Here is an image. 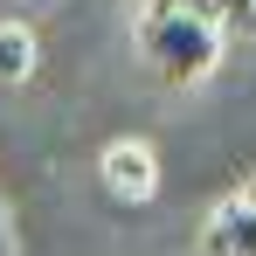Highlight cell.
I'll list each match as a JSON object with an SVG mask.
<instances>
[{"label": "cell", "mask_w": 256, "mask_h": 256, "mask_svg": "<svg viewBox=\"0 0 256 256\" xmlns=\"http://www.w3.org/2000/svg\"><path fill=\"white\" fill-rule=\"evenodd\" d=\"M138 56L160 84H201L214 62H222V28L194 7H146L138 21Z\"/></svg>", "instance_id": "1"}, {"label": "cell", "mask_w": 256, "mask_h": 256, "mask_svg": "<svg viewBox=\"0 0 256 256\" xmlns=\"http://www.w3.org/2000/svg\"><path fill=\"white\" fill-rule=\"evenodd\" d=\"M97 173H104V187H111L118 201H152V187H160V166H152V152H146L138 138H118V146L97 160Z\"/></svg>", "instance_id": "2"}, {"label": "cell", "mask_w": 256, "mask_h": 256, "mask_svg": "<svg viewBox=\"0 0 256 256\" xmlns=\"http://www.w3.org/2000/svg\"><path fill=\"white\" fill-rule=\"evenodd\" d=\"M201 250L208 256H256V201L250 194H236V201H222V208L208 214Z\"/></svg>", "instance_id": "3"}, {"label": "cell", "mask_w": 256, "mask_h": 256, "mask_svg": "<svg viewBox=\"0 0 256 256\" xmlns=\"http://www.w3.org/2000/svg\"><path fill=\"white\" fill-rule=\"evenodd\" d=\"M35 70V35L21 21H0V84H21Z\"/></svg>", "instance_id": "4"}, {"label": "cell", "mask_w": 256, "mask_h": 256, "mask_svg": "<svg viewBox=\"0 0 256 256\" xmlns=\"http://www.w3.org/2000/svg\"><path fill=\"white\" fill-rule=\"evenodd\" d=\"M201 14L222 35H256V0H201Z\"/></svg>", "instance_id": "5"}, {"label": "cell", "mask_w": 256, "mask_h": 256, "mask_svg": "<svg viewBox=\"0 0 256 256\" xmlns=\"http://www.w3.org/2000/svg\"><path fill=\"white\" fill-rule=\"evenodd\" d=\"M0 256H14V228H7V208H0Z\"/></svg>", "instance_id": "6"}, {"label": "cell", "mask_w": 256, "mask_h": 256, "mask_svg": "<svg viewBox=\"0 0 256 256\" xmlns=\"http://www.w3.org/2000/svg\"><path fill=\"white\" fill-rule=\"evenodd\" d=\"M146 7H194V14H201V0H146Z\"/></svg>", "instance_id": "7"}, {"label": "cell", "mask_w": 256, "mask_h": 256, "mask_svg": "<svg viewBox=\"0 0 256 256\" xmlns=\"http://www.w3.org/2000/svg\"><path fill=\"white\" fill-rule=\"evenodd\" d=\"M250 201H256V187H250Z\"/></svg>", "instance_id": "8"}]
</instances>
